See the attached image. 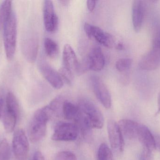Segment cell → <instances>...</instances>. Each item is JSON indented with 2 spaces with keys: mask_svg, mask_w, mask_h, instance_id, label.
Listing matches in <instances>:
<instances>
[{
  "mask_svg": "<svg viewBox=\"0 0 160 160\" xmlns=\"http://www.w3.org/2000/svg\"><path fill=\"white\" fill-rule=\"evenodd\" d=\"M153 151L145 147L143 148L140 155V160H153Z\"/></svg>",
  "mask_w": 160,
  "mask_h": 160,
  "instance_id": "28",
  "label": "cell"
},
{
  "mask_svg": "<svg viewBox=\"0 0 160 160\" xmlns=\"http://www.w3.org/2000/svg\"><path fill=\"white\" fill-rule=\"evenodd\" d=\"M79 133L75 123L59 122L55 126L52 139L58 142H72L77 140Z\"/></svg>",
  "mask_w": 160,
  "mask_h": 160,
  "instance_id": "5",
  "label": "cell"
},
{
  "mask_svg": "<svg viewBox=\"0 0 160 160\" xmlns=\"http://www.w3.org/2000/svg\"><path fill=\"white\" fill-rule=\"evenodd\" d=\"M4 105V100L3 98L0 95V119L2 116L3 113V107Z\"/></svg>",
  "mask_w": 160,
  "mask_h": 160,
  "instance_id": "34",
  "label": "cell"
},
{
  "mask_svg": "<svg viewBox=\"0 0 160 160\" xmlns=\"http://www.w3.org/2000/svg\"><path fill=\"white\" fill-rule=\"evenodd\" d=\"M11 150L9 144L6 139L0 143V160H10Z\"/></svg>",
  "mask_w": 160,
  "mask_h": 160,
  "instance_id": "24",
  "label": "cell"
},
{
  "mask_svg": "<svg viewBox=\"0 0 160 160\" xmlns=\"http://www.w3.org/2000/svg\"><path fill=\"white\" fill-rule=\"evenodd\" d=\"M137 138L143 145V147L150 150L155 149V139L149 129L144 125H140L138 130Z\"/></svg>",
  "mask_w": 160,
  "mask_h": 160,
  "instance_id": "17",
  "label": "cell"
},
{
  "mask_svg": "<svg viewBox=\"0 0 160 160\" xmlns=\"http://www.w3.org/2000/svg\"><path fill=\"white\" fill-rule=\"evenodd\" d=\"M160 113V92L159 93L158 96V111L156 113V115L159 114Z\"/></svg>",
  "mask_w": 160,
  "mask_h": 160,
  "instance_id": "35",
  "label": "cell"
},
{
  "mask_svg": "<svg viewBox=\"0 0 160 160\" xmlns=\"http://www.w3.org/2000/svg\"><path fill=\"white\" fill-rule=\"evenodd\" d=\"M55 115L49 105L38 109L35 112L29 128V137L32 143L41 141L46 134L47 124L51 117Z\"/></svg>",
  "mask_w": 160,
  "mask_h": 160,
  "instance_id": "1",
  "label": "cell"
},
{
  "mask_svg": "<svg viewBox=\"0 0 160 160\" xmlns=\"http://www.w3.org/2000/svg\"><path fill=\"white\" fill-rule=\"evenodd\" d=\"M81 64V74L88 70L100 71L105 65L104 54L99 47H94Z\"/></svg>",
  "mask_w": 160,
  "mask_h": 160,
  "instance_id": "4",
  "label": "cell"
},
{
  "mask_svg": "<svg viewBox=\"0 0 160 160\" xmlns=\"http://www.w3.org/2000/svg\"><path fill=\"white\" fill-rule=\"evenodd\" d=\"M145 15V5L143 2L134 1L132 5V22L135 32H140L142 26Z\"/></svg>",
  "mask_w": 160,
  "mask_h": 160,
  "instance_id": "14",
  "label": "cell"
},
{
  "mask_svg": "<svg viewBox=\"0 0 160 160\" xmlns=\"http://www.w3.org/2000/svg\"><path fill=\"white\" fill-rule=\"evenodd\" d=\"M108 137L111 147L119 152L124 151V138L118 126V124L113 120H109L107 124Z\"/></svg>",
  "mask_w": 160,
  "mask_h": 160,
  "instance_id": "8",
  "label": "cell"
},
{
  "mask_svg": "<svg viewBox=\"0 0 160 160\" xmlns=\"http://www.w3.org/2000/svg\"><path fill=\"white\" fill-rule=\"evenodd\" d=\"M139 66L143 70H156L160 66V49L153 48L140 60Z\"/></svg>",
  "mask_w": 160,
  "mask_h": 160,
  "instance_id": "12",
  "label": "cell"
},
{
  "mask_svg": "<svg viewBox=\"0 0 160 160\" xmlns=\"http://www.w3.org/2000/svg\"><path fill=\"white\" fill-rule=\"evenodd\" d=\"M115 48L118 50H122L124 48V45L122 43H118L117 45H116Z\"/></svg>",
  "mask_w": 160,
  "mask_h": 160,
  "instance_id": "36",
  "label": "cell"
},
{
  "mask_svg": "<svg viewBox=\"0 0 160 160\" xmlns=\"http://www.w3.org/2000/svg\"><path fill=\"white\" fill-rule=\"evenodd\" d=\"M31 160H45V159L41 152L37 151L35 152Z\"/></svg>",
  "mask_w": 160,
  "mask_h": 160,
  "instance_id": "33",
  "label": "cell"
},
{
  "mask_svg": "<svg viewBox=\"0 0 160 160\" xmlns=\"http://www.w3.org/2000/svg\"><path fill=\"white\" fill-rule=\"evenodd\" d=\"M54 160H78L77 157L73 152L63 151L57 153Z\"/></svg>",
  "mask_w": 160,
  "mask_h": 160,
  "instance_id": "26",
  "label": "cell"
},
{
  "mask_svg": "<svg viewBox=\"0 0 160 160\" xmlns=\"http://www.w3.org/2000/svg\"><path fill=\"white\" fill-rule=\"evenodd\" d=\"M60 3H61V4L62 5L65 6H67L69 3V1H66V0H63V1H60Z\"/></svg>",
  "mask_w": 160,
  "mask_h": 160,
  "instance_id": "37",
  "label": "cell"
},
{
  "mask_svg": "<svg viewBox=\"0 0 160 160\" xmlns=\"http://www.w3.org/2000/svg\"><path fill=\"white\" fill-rule=\"evenodd\" d=\"M5 110L18 116L19 105L17 98L12 92H8L5 100Z\"/></svg>",
  "mask_w": 160,
  "mask_h": 160,
  "instance_id": "21",
  "label": "cell"
},
{
  "mask_svg": "<svg viewBox=\"0 0 160 160\" xmlns=\"http://www.w3.org/2000/svg\"><path fill=\"white\" fill-rule=\"evenodd\" d=\"M22 52L24 57L29 63L34 62L37 56L38 41L35 36L29 37L24 39L22 43Z\"/></svg>",
  "mask_w": 160,
  "mask_h": 160,
  "instance_id": "13",
  "label": "cell"
},
{
  "mask_svg": "<svg viewBox=\"0 0 160 160\" xmlns=\"http://www.w3.org/2000/svg\"><path fill=\"white\" fill-rule=\"evenodd\" d=\"M18 23L16 13L13 11L10 18L3 28V39L7 59L14 58L17 47Z\"/></svg>",
  "mask_w": 160,
  "mask_h": 160,
  "instance_id": "2",
  "label": "cell"
},
{
  "mask_svg": "<svg viewBox=\"0 0 160 160\" xmlns=\"http://www.w3.org/2000/svg\"><path fill=\"white\" fill-rule=\"evenodd\" d=\"M44 48L46 54L51 58H54L59 53V46L51 39L46 38L44 41Z\"/></svg>",
  "mask_w": 160,
  "mask_h": 160,
  "instance_id": "22",
  "label": "cell"
},
{
  "mask_svg": "<svg viewBox=\"0 0 160 160\" xmlns=\"http://www.w3.org/2000/svg\"><path fill=\"white\" fill-rule=\"evenodd\" d=\"M91 27H92V24L88 23H85L84 26L85 32L86 34L88 37L89 39H90L92 38L91 36Z\"/></svg>",
  "mask_w": 160,
  "mask_h": 160,
  "instance_id": "30",
  "label": "cell"
},
{
  "mask_svg": "<svg viewBox=\"0 0 160 160\" xmlns=\"http://www.w3.org/2000/svg\"><path fill=\"white\" fill-rule=\"evenodd\" d=\"M62 114L65 119L76 122L82 115L78 105L68 101H65L63 104Z\"/></svg>",
  "mask_w": 160,
  "mask_h": 160,
  "instance_id": "18",
  "label": "cell"
},
{
  "mask_svg": "<svg viewBox=\"0 0 160 160\" xmlns=\"http://www.w3.org/2000/svg\"><path fill=\"white\" fill-rule=\"evenodd\" d=\"M152 47L160 49V28L156 31L153 36Z\"/></svg>",
  "mask_w": 160,
  "mask_h": 160,
  "instance_id": "29",
  "label": "cell"
},
{
  "mask_svg": "<svg viewBox=\"0 0 160 160\" xmlns=\"http://www.w3.org/2000/svg\"><path fill=\"white\" fill-rule=\"evenodd\" d=\"M132 63V60L131 58H121L118 59L116 63V68L118 71L123 72L130 68Z\"/></svg>",
  "mask_w": 160,
  "mask_h": 160,
  "instance_id": "25",
  "label": "cell"
},
{
  "mask_svg": "<svg viewBox=\"0 0 160 160\" xmlns=\"http://www.w3.org/2000/svg\"><path fill=\"white\" fill-rule=\"evenodd\" d=\"M2 116L5 130L7 133L12 132L16 126L18 116L5 110Z\"/></svg>",
  "mask_w": 160,
  "mask_h": 160,
  "instance_id": "20",
  "label": "cell"
},
{
  "mask_svg": "<svg viewBox=\"0 0 160 160\" xmlns=\"http://www.w3.org/2000/svg\"><path fill=\"white\" fill-rule=\"evenodd\" d=\"M12 148L18 160H26L29 150L28 138L22 129H18L13 135Z\"/></svg>",
  "mask_w": 160,
  "mask_h": 160,
  "instance_id": "6",
  "label": "cell"
},
{
  "mask_svg": "<svg viewBox=\"0 0 160 160\" xmlns=\"http://www.w3.org/2000/svg\"><path fill=\"white\" fill-rule=\"evenodd\" d=\"M91 36L100 44L106 48L110 49L113 48L114 45L115 39L113 36L98 26L92 25Z\"/></svg>",
  "mask_w": 160,
  "mask_h": 160,
  "instance_id": "16",
  "label": "cell"
},
{
  "mask_svg": "<svg viewBox=\"0 0 160 160\" xmlns=\"http://www.w3.org/2000/svg\"><path fill=\"white\" fill-rule=\"evenodd\" d=\"M59 73L63 81H64L68 85L72 84L74 75L69 70L62 67L60 69Z\"/></svg>",
  "mask_w": 160,
  "mask_h": 160,
  "instance_id": "27",
  "label": "cell"
},
{
  "mask_svg": "<svg viewBox=\"0 0 160 160\" xmlns=\"http://www.w3.org/2000/svg\"><path fill=\"white\" fill-rule=\"evenodd\" d=\"M78 105L92 128L100 129L103 127V115L100 109L92 101L87 99L82 98L79 100Z\"/></svg>",
  "mask_w": 160,
  "mask_h": 160,
  "instance_id": "3",
  "label": "cell"
},
{
  "mask_svg": "<svg viewBox=\"0 0 160 160\" xmlns=\"http://www.w3.org/2000/svg\"><path fill=\"white\" fill-rule=\"evenodd\" d=\"M43 18L46 30L50 33L57 30L58 26V18L54 10L51 1H45L43 4Z\"/></svg>",
  "mask_w": 160,
  "mask_h": 160,
  "instance_id": "9",
  "label": "cell"
},
{
  "mask_svg": "<svg viewBox=\"0 0 160 160\" xmlns=\"http://www.w3.org/2000/svg\"><path fill=\"white\" fill-rule=\"evenodd\" d=\"M96 1H87L86 2L87 7L88 8V10L90 12H92L95 9L96 5Z\"/></svg>",
  "mask_w": 160,
  "mask_h": 160,
  "instance_id": "31",
  "label": "cell"
},
{
  "mask_svg": "<svg viewBox=\"0 0 160 160\" xmlns=\"http://www.w3.org/2000/svg\"><path fill=\"white\" fill-rule=\"evenodd\" d=\"M154 136L155 139V149H157L160 153V135L155 134Z\"/></svg>",
  "mask_w": 160,
  "mask_h": 160,
  "instance_id": "32",
  "label": "cell"
},
{
  "mask_svg": "<svg viewBox=\"0 0 160 160\" xmlns=\"http://www.w3.org/2000/svg\"><path fill=\"white\" fill-rule=\"evenodd\" d=\"M40 72L48 82L54 88L60 89L63 86V81L57 72L47 62L42 61L39 64Z\"/></svg>",
  "mask_w": 160,
  "mask_h": 160,
  "instance_id": "11",
  "label": "cell"
},
{
  "mask_svg": "<svg viewBox=\"0 0 160 160\" xmlns=\"http://www.w3.org/2000/svg\"><path fill=\"white\" fill-rule=\"evenodd\" d=\"M98 160H114L112 153L105 143L100 145L98 152Z\"/></svg>",
  "mask_w": 160,
  "mask_h": 160,
  "instance_id": "23",
  "label": "cell"
},
{
  "mask_svg": "<svg viewBox=\"0 0 160 160\" xmlns=\"http://www.w3.org/2000/svg\"><path fill=\"white\" fill-rule=\"evenodd\" d=\"M12 3L11 1H4L0 4V31L3 30L13 12Z\"/></svg>",
  "mask_w": 160,
  "mask_h": 160,
  "instance_id": "19",
  "label": "cell"
},
{
  "mask_svg": "<svg viewBox=\"0 0 160 160\" xmlns=\"http://www.w3.org/2000/svg\"><path fill=\"white\" fill-rule=\"evenodd\" d=\"M91 83L96 97L103 107L110 109L112 106L111 95L107 86L100 77L94 76L91 78Z\"/></svg>",
  "mask_w": 160,
  "mask_h": 160,
  "instance_id": "7",
  "label": "cell"
},
{
  "mask_svg": "<svg viewBox=\"0 0 160 160\" xmlns=\"http://www.w3.org/2000/svg\"><path fill=\"white\" fill-rule=\"evenodd\" d=\"M118 124L124 138L130 140L137 138L140 124L128 119H122Z\"/></svg>",
  "mask_w": 160,
  "mask_h": 160,
  "instance_id": "15",
  "label": "cell"
},
{
  "mask_svg": "<svg viewBox=\"0 0 160 160\" xmlns=\"http://www.w3.org/2000/svg\"><path fill=\"white\" fill-rule=\"evenodd\" d=\"M63 67L72 74H81V65L77 58V55L72 47L66 44L63 51Z\"/></svg>",
  "mask_w": 160,
  "mask_h": 160,
  "instance_id": "10",
  "label": "cell"
}]
</instances>
